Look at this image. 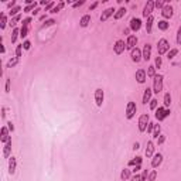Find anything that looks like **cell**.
Segmentation results:
<instances>
[{
  "label": "cell",
  "instance_id": "1",
  "mask_svg": "<svg viewBox=\"0 0 181 181\" xmlns=\"http://www.w3.org/2000/svg\"><path fill=\"white\" fill-rule=\"evenodd\" d=\"M163 75L156 74V77L153 78V92L154 93H160L163 91Z\"/></svg>",
  "mask_w": 181,
  "mask_h": 181
},
{
  "label": "cell",
  "instance_id": "2",
  "mask_svg": "<svg viewBox=\"0 0 181 181\" xmlns=\"http://www.w3.org/2000/svg\"><path fill=\"white\" fill-rule=\"evenodd\" d=\"M168 51H170V43L166 38L159 40V44H157V52H159V55H163V54H166Z\"/></svg>",
  "mask_w": 181,
  "mask_h": 181
},
{
  "label": "cell",
  "instance_id": "3",
  "mask_svg": "<svg viewBox=\"0 0 181 181\" xmlns=\"http://www.w3.org/2000/svg\"><path fill=\"white\" fill-rule=\"evenodd\" d=\"M167 116H170V109H167V107H164V106L156 109V119H157V120L161 122V120H164Z\"/></svg>",
  "mask_w": 181,
  "mask_h": 181
},
{
  "label": "cell",
  "instance_id": "4",
  "mask_svg": "<svg viewBox=\"0 0 181 181\" xmlns=\"http://www.w3.org/2000/svg\"><path fill=\"white\" fill-rule=\"evenodd\" d=\"M137 112V106L134 102H127V106H126V118L127 119H133L134 118V115H136Z\"/></svg>",
  "mask_w": 181,
  "mask_h": 181
},
{
  "label": "cell",
  "instance_id": "5",
  "mask_svg": "<svg viewBox=\"0 0 181 181\" xmlns=\"http://www.w3.org/2000/svg\"><path fill=\"white\" fill-rule=\"evenodd\" d=\"M150 122V118H149V113H144L139 118V130L140 132H146L147 130V125Z\"/></svg>",
  "mask_w": 181,
  "mask_h": 181
},
{
  "label": "cell",
  "instance_id": "6",
  "mask_svg": "<svg viewBox=\"0 0 181 181\" xmlns=\"http://www.w3.org/2000/svg\"><path fill=\"white\" fill-rule=\"evenodd\" d=\"M104 98H105V93H104V89L102 88H98L95 91V104L96 106H102V104H104Z\"/></svg>",
  "mask_w": 181,
  "mask_h": 181
},
{
  "label": "cell",
  "instance_id": "7",
  "mask_svg": "<svg viewBox=\"0 0 181 181\" xmlns=\"http://www.w3.org/2000/svg\"><path fill=\"white\" fill-rule=\"evenodd\" d=\"M9 132H10V130H9L7 126H3V127H2V130H0V141H2V143L6 144L9 140H11L10 136H9Z\"/></svg>",
  "mask_w": 181,
  "mask_h": 181
},
{
  "label": "cell",
  "instance_id": "8",
  "mask_svg": "<svg viewBox=\"0 0 181 181\" xmlns=\"http://www.w3.org/2000/svg\"><path fill=\"white\" fill-rule=\"evenodd\" d=\"M125 48H126L125 41H123V40H118L116 43H115V45H113V51H115V54L120 55V54L125 51Z\"/></svg>",
  "mask_w": 181,
  "mask_h": 181
},
{
  "label": "cell",
  "instance_id": "9",
  "mask_svg": "<svg viewBox=\"0 0 181 181\" xmlns=\"http://www.w3.org/2000/svg\"><path fill=\"white\" fill-rule=\"evenodd\" d=\"M153 9H154V2L149 0L147 3H146V6H144V9H143V17H146V19L150 17V16H152Z\"/></svg>",
  "mask_w": 181,
  "mask_h": 181
},
{
  "label": "cell",
  "instance_id": "10",
  "mask_svg": "<svg viewBox=\"0 0 181 181\" xmlns=\"http://www.w3.org/2000/svg\"><path fill=\"white\" fill-rule=\"evenodd\" d=\"M130 58H132V61H133V62H140L141 59H143V57H141V51L137 47L133 48V50H132V52H130Z\"/></svg>",
  "mask_w": 181,
  "mask_h": 181
},
{
  "label": "cell",
  "instance_id": "11",
  "mask_svg": "<svg viewBox=\"0 0 181 181\" xmlns=\"http://www.w3.org/2000/svg\"><path fill=\"white\" fill-rule=\"evenodd\" d=\"M173 7H171L170 4H166V6H164V7L161 9V16L163 17H164V19H171V17H173Z\"/></svg>",
  "mask_w": 181,
  "mask_h": 181
},
{
  "label": "cell",
  "instance_id": "12",
  "mask_svg": "<svg viewBox=\"0 0 181 181\" xmlns=\"http://www.w3.org/2000/svg\"><path fill=\"white\" fill-rule=\"evenodd\" d=\"M141 57H143L144 61H149L152 58V45L150 44H144L143 51H141Z\"/></svg>",
  "mask_w": 181,
  "mask_h": 181
},
{
  "label": "cell",
  "instance_id": "13",
  "mask_svg": "<svg viewBox=\"0 0 181 181\" xmlns=\"http://www.w3.org/2000/svg\"><path fill=\"white\" fill-rule=\"evenodd\" d=\"M111 16H115V9L113 7H109V9L102 11V14H100V21H106Z\"/></svg>",
  "mask_w": 181,
  "mask_h": 181
},
{
  "label": "cell",
  "instance_id": "14",
  "mask_svg": "<svg viewBox=\"0 0 181 181\" xmlns=\"http://www.w3.org/2000/svg\"><path fill=\"white\" fill-rule=\"evenodd\" d=\"M141 27V20L137 19V17H133V19L130 20V30H133V31H139Z\"/></svg>",
  "mask_w": 181,
  "mask_h": 181
},
{
  "label": "cell",
  "instance_id": "15",
  "mask_svg": "<svg viewBox=\"0 0 181 181\" xmlns=\"http://www.w3.org/2000/svg\"><path fill=\"white\" fill-rule=\"evenodd\" d=\"M161 163H163V154L161 153H156V154L153 156V160H152V167L157 168Z\"/></svg>",
  "mask_w": 181,
  "mask_h": 181
},
{
  "label": "cell",
  "instance_id": "16",
  "mask_svg": "<svg viewBox=\"0 0 181 181\" xmlns=\"http://www.w3.org/2000/svg\"><path fill=\"white\" fill-rule=\"evenodd\" d=\"M136 44H137V37L136 36H129V37H127V41H126V48L133 50V48H136Z\"/></svg>",
  "mask_w": 181,
  "mask_h": 181
},
{
  "label": "cell",
  "instance_id": "17",
  "mask_svg": "<svg viewBox=\"0 0 181 181\" xmlns=\"http://www.w3.org/2000/svg\"><path fill=\"white\" fill-rule=\"evenodd\" d=\"M146 77H147V74H146V71L144 70H137L136 71V79L139 84H144L146 82Z\"/></svg>",
  "mask_w": 181,
  "mask_h": 181
},
{
  "label": "cell",
  "instance_id": "18",
  "mask_svg": "<svg viewBox=\"0 0 181 181\" xmlns=\"http://www.w3.org/2000/svg\"><path fill=\"white\" fill-rule=\"evenodd\" d=\"M16 166H17V161H16V157L14 156H11L10 159H9V173L13 175L16 173Z\"/></svg>",
  "mask_w": 181,
  "mask_h": 181
},
{
  "label": "cell",
  "instance_id": "19",
  "mask_svg": "<svg viewBox=\"0 0 181 181\" xmlns=\"http://www.w3.org/2000/svg\"><path fill=\"white\" fill-rule=\"evenodd\" d=\"M10 153H11V140H9L7 143L4 144V149H3V157H4V159H10Z\"/></svg>",
  "mask_w": 181,
  "mask_h": 181
},
{
  "label": "cell",
  "instance_id": "20",
  "mask_svg": "<svg viewBox=\"0 0 181 181\" xmlns=\"http://www.w3.org/2000/svg\"><path fill=\"white\" fill-rule=\"evenodd\" d=\"M152 93H153V89H150V88L144 89V93H143V104L144 105L152 100Z\"/></svg>",
  "mask_w": 181,
  "mask_h": 181
},
{
  "label": "cell",
  "instance_id": "21",
  "mask_svg": "<svg viewBox=\"0 0 181 181\" xmlns=\"http://www.w3.org/2000/svg\"><path fill=\"white\" fill-rule=\"evenodd\" d=\"M153 153H154V143L153 141H147V144H146V156L147 157H153Z\"/></svg>",
  "mask_w": 181,
  "mask_h": 181
},
{
  "label": "cell",
  "instance_id": "22",
  "mask_svg": "<svg viewBox=\"0 0 181 181\" xmlns=\"http://www.w3.org/2000/svg\"><path fill=\"white\" fill-rule=\"evenodd\" d=\"M89 23H91V16H89V14H85V16H82L81 21H79V26H81V27H86Z\"/></svg>",
  "mask_w": 181,
  "mask_h": 181
},
{
  "label": "cell",
  "instance_id": "23",
  "mask_svg": "<svg viewBox=\"0 0 181 181\" xmlns=\"http://www.w3.org/2000/svg\"><path fill=\"white\" fill-rule=\"evenodd\" d=\"M64 6H65V3H64V2H59V3L57 4V6H54V9H52V10L50 11V13H52V14H57V13H59V11L62 10Z\"/></svg>",
  "mask_w": 181,
  "mask_h": 181
},
{
  "label": "cell",
  "instance_id": "24",
  "mask_svg": "<svg viewBox=\"0 0 181 181\" xmlns=\"http://www.w3.org/2000/svg\"><path fill=\"white\" fill-rule=\"evenodd\" d=\"M125 14H126V9L125 7H120L118 11H116V13H115L113 17H115V20H120Z\"/></svg>",
  "mask_w": 181,
  "mask_h": 181
},
{
  "label": "cell",
  "instance_id": "25",
  "mask_svg": "<svg viewBox=\"0 0 181 181\" xmlns=\"http://www.w3.org/2000/svg\"><path fill=\"white\" fill-rule=\"evenodd\" d=\"M153 23H154V19H153V16L147 17V23H146V31H147V33H152Z\"/></svg>",
  "mask_w": 181,
  "mask_h": 181
},
{
  "label": "cell",
  "instance_id": "26",
  "mask_svg": "<svg viewBox=\"0 0 181 181\" xmlns=\"http://www.w3.org/2000/svg\"><path fill=\"white\" fill-rule=\"evenodd\" d=\"M27 34H28V24H23L21 28H20V37L26 38Z\"/></svg>",
  "mask_w": 181,
  "mask_h": 181
},
{
  "label": "cell",
  "instance_id": "27",
  "mask_svg": "<svg viewBox=\"0 0 181 181\" xmlns=\"http://www.w3.org/2000/svg\"><path fill=\"white\" fill-rule=\"evenodd\" d=\"M120 178H122L123 181L129 180V178H130V170H129V168H125V170H122V173H120Z\"/></svg>",
  "mask_w": 181,
  "mask_h": 181
},
{
  "label": "cell",
  "instance_id": "28",
  "mask_svg": "<svg viewBox=\"0 0 181 181\" xmlns=\"http://www.w3.org/2000/svg\"><path fill=\"white\" fill-rule=\"evenodd\" d=\"M6 24H7V17H6L4 13H2V14H0V28L3 30L4 27H6Z\"/></svg>",
  "mask_w": 181,
  "mask_h": 181
},
{
  "label": "cell",
  "instance_id": "29",
  "mask_svg": "<svg viewBox=\"0 0 181 181\" xmlns=\"http://www.w3.org/2000/svg\"><path fill=\"white\" fill-rule=\"evenodd\" d=\"M160 132H161V126H160V125H154V129H153V137H154V139H159Z\"/></svg>",
  "mask_w": 181,
  "mask_h": 181
},
{
  "label": "cell",
  "instance_id": "30",
  "mask_svg": "<svg viewBox=\"0 0 181 181\" xmlns=\"http://www.w3.org/2000/svg\"><path fill=\"white\" fill-rule=\"evenodd\" d=\"M19 36H20V30L19 28H13V33H11V43H16Z\"/></svg>",
  "mask_w": 181,
  "mask_h": 181
},
{
  "label": "cell",
  "instance_id": "31",
  "mask_svg": "<svg viewBox=\"0 0 181 181\" xmlns=\"http://www.w3.org/2000/svg\"><path fill=\"white\" fill-rule=\"evenodd\" d=\"M178 54V48H173V50H170V51L167 52V58L168 59H173L174 57Z\"/></svg>",
  "mask_w": 181,
  "mask_h": 181
},
{
  "label": "cell",
  "instance_id": "32",
  "mask_svg": "<svg viewBox=\"0 0 181 181\" xmlns=\"http://www.w3.org/2000/svg\"><path fill=\"white\" fill-rule=\"evenodd\" d=\"M36 6H37V3L34 2L33 4H28V6H26L24 7V13H33L34 10H36Z\"/></svg>",
  "mask_w": 181,
  "mask_h": 181
},
{
  "label": "cell",
  "instance_id": "33",
  "mask_svg": "<svg viewBox=\"0 0 181 181\" xmlns=\"http://www.w3.org/2000/svg\"><path fill=\"white\" fill-rule=\"evenodd\" d=\"M157 26H159L160 30H163V31H164V30L168 28V23H167L166 20H160V21L157 23Z\"/></svg>",
  "mask_w": 181,
  "mask_h": 181
},
{
  "label": "cell",
  "instance_id": "34",
  "mask_svg": "<svg viewBox=\"0 0 181 181\" xmlns=\"http://www.w3.org/2000/svg\"><path fill=\"white\" fill-rule=\"evenodd\" d=\"M147 77H150V78L156 77V67L154 65H150V67L147 68Z\"/></svg>",
  "mask_w": 181,
  "mask_h": 181
},
{
  "label": "cell",
  "instance_id": "35",
  "mask_svg": "<svg viewBox=\"0 0 181 181\" xmlns=\"http://www.w3.org/2000/svg\"><path fill=\"white\" fill-rule=\"evenodd\" d=\"M171 105V95L170 93H166L164 95V107H168Z\"/></svg>",
  "mask_w": 181,
  "mask_h": 181
},
{
  "label": "cell",
  "instance_id": "36",
  "mask_svg": "<svg viewBox=\"0 0 181 181\" xmlns=\"http://www.w3.org/2000/svg\"><path fill=\"white\" fill-rule=\"evenodd\" d=\"M20 10H21V7H20V6H16V7H13L10 11H9V13H10V16H13V17H16V16H17V14H20V13H19Z\"/></svg>",
  "mask_w": 181,
  "mask_h": 181
},
{
  "label": "cell",
  "instance_id": "37",
  "mask_svg": "<svg viewBox=\"0 0 181 181\" xmlns=\"http://www.w3.org/2000/svg\"><path fill=\"white\" fill-rule=\"evenodd\" d=\"M19 61H20L19 58H11L10 61L7 62V68H13V67H16V65L19 64Z\"/></svg>",
  "mask_w": 181,
  "mask_h": 181
},
{
  "label": "cell",
  "instance_id": "38",
  "mask_svg": "<svg viewBox=\"0 0 181 181\" xmlns=\"http://www.w3.org/2000/svg\"><path fill=\"white\" fill-rule=\"evenodd\" d=\"M20 19H21V14H17V16H16V17H13V19L10 20V23H9V24H10L11 27H14L16 24H17V21H19ZM14 28H16V27H14Z\"/></svg>",
  "mask_w": 181,
  "mask_h": 181
},
{
  "label": "cell",
  "instance_id": "39",
  "mask_svg": "<svg viewBox=\"0 0 181 181\" xmlns=\"http://www.w3.org/2000/svg\"><path fill=\"white\" fill-rule=\"evenodd\" d=\"M141 157H136V159H133V160H130L129 161V166H137V164H141Z\"/></svg>",
  "mask_w": 181,
  "mask_h": 181
},
{
  "label": "cell",
  "instance_id": "40",
  "mask_svg": "<svg viewBox=\"0 0 181 181\" xmlns=\"http://www.w3.org/2000/svg\"><path fill=\"white\" fill-rule=\"evenodd\" d=\"M21 50H23V44L16 47V58H19V59L21 58Z\"/></svg>",
  "mask_w": 181,
  "mask_h": 181
},
{
  "label": "cell",
  "instance_id": "41",
  "mask_svg": "<svg viewBox=\"0 0 181 181\" xmlns=\"http://www.w3.org/2000/svg\"><path fill=\"white\" fill-rule=\"evenodd\" d=\"M55 23L57 21L54 19H50V20H47V21H45L43 26H41V28H45V27H48V26H52V24H55Z\"/></svg>",
  "mask_w": 181,
  "mask_h": 181
},
{
  "label": "cell",
  "instance_id": "42",
  "mask_svg": "<svg viewBox=\"0 0 181 181\" xmlns=\"http://www.w3.org/2000/svg\"><path fill=\"white\" fill-rule=\"evenodd\" d=\"M157 105H159V100L157 99L150 100V109H152V111H156V109H157Z\"/></svg>",
  "mask_w": 181,
  "mask_h": 181
},
{
  "label": "cell",
  "instance_id": "43",
  "mask_svg": "<svg viewBox=\"0 0 181 181\" xmlns=\"http://www.w3.org/2000/svg\"><path fill=\"white\" fill-rule=\"evenodd\" d=\"M164 6H166V2H161V0L154 2V7H157V9H163Z\"/></svg>",
  "mask_w": 181,
  "mask_h": 181
},
{
  "label": "cell",
  "instance_id": "44",
  "mask_svg": "<svg viewBox=\"0 0 181 181\" xmlns=\"http://www.w3.org/2000/svg\"><path fill=\"white\" fill-rule=\"evenodd\" d=\"M156 177H157V173H156V171L153 170L152 173L149 174V178H147V180H149V181H154V180H156Z\"/></svg>",
  "mask_w": 181,
  "mask_h": 181
},
{
  "label": "cell",
  "instance_id": "45",
  "mask_svg": "<svg viewBox=\"0 0 181 181\" xmlns=\"http://www.w3.org/2000/svg\"><path fill=\"white\" fill-rule=\"evenodd\" d=\"M130 181H143V180H141V174H137L136 173L133 177L130 178Z\"/></svg>",
  "mask_w": 181,
  "mask_h": 181
},
{
  "label": "cell",
  "instance_id": "46",
  "mask_svg": "<svg viewBox=\"0 0 181 181\" xmlns=\"http://www.w3.org/2000/svg\"><path fill=\"white\" fill-rule=\"evenodd\" d=\"M177 44L181 45V26L178 27V30H177Z\"/></svg>",
  "mask_w": 181,
  "mask_h": 181
},
{
  "label": "cell",
  "instance_id": "47",
  "mask_svg": "<svg viewBox=\"0 0 181 181\" xmlns=\"http://www.w3.org/2000/svg\"><path fill=\"white\" fill-rule=\"evenodd\" d=\"M154 67H156V70H157V68H160V67H161V57H157V58H156Z\"/></svg>",
  "mask_w": 181,
  "mask_h": 181
},
{
  "label": "cell",
  "instance_id": "48",
  "mask_svg": "<svg viewBox=\"0 0 181 181\" xmlns=\"http://www.w3.org/2000/svg\"><path fill=\"white\" fill-rule=\"evenodd\" d=\"M30 47H31V43H30L28 40H26L23 43V48H24V50H30Z\"/></svg>",
  "mask_w": 181,
  "mask_h": 181
},
{
  "label": "cell",
  "instance_id": "49",
  "mask_svg": "<svg viewBox=\"0 0 181 181\" xmlns=\"http://www.w3.org/2000/svg\"><path fill=\"white\" fill-rule=\"evenodd\" d=\"M149 174H150V173H149V170H144L143 171V174H141V180H147V178H149Z\"/></svg>",
  "mask_w": 181,
  "mask_h": 181
},
{
  "label": "cell",
  "instance_id": "50",
  "mask_svg": "<svg viewBox=\"0 0 181 181\" xmlns=\"http://www.w3.org/2000/svg\"><path fill=\"white\" fill-rule=\"evenodd\" d=\"M84 3H85L84 0H81V2H75V3H72V7H74V9H77V7H79V6H82Z\"/></svg>",
  "mask_w": 181,
  "mask_h": 181
},
{
  "label": "cell",
  "instance_id": "51",
  "mask_svg": "<svg viewBox=\"0 0 181 181\" xmlns=\"http://www.w3.org/2000/svg\"><path fill=\"white\" fill-rule=\"evenodd\" d=\"M153 129H154V123L149 122V125H147V132H149V133H152Z\"/></svg>",
  "mask_w": 181,
  "mask_h": 181
},
{
  "label": "cell",
  "instance_id": "52",
  "mask_svg": "<svg viewBox=\"0 0 181 181\" xmlns=\"http://www.w3.org/2000/svg\"><path fill=\"white\" fill-rule=\"evenodd\" d=\"M166 141V136H163V134H160L159 136V139H157V143L159 144H161V143H164Z\"/></svg>",
  "mask_w": 181,
  "mask_h": 181
},
{
  "label": "cell",
  "instance_id": "53",
  "mask_svg": "<svg viewBox=\"0 0 181 181\" xmlns=\"http://www.w3.org/2000/svg\"><path fill=\"white\" fill-rule=\"evenodd\" d=\"M6 92H10V79H7V81H6Z\"/></svg>",
  "mask_w": 181,
  "mask_h": 181
},
{
  "label": "cell",
  "instance_id": "54",
  "mask_svg": "<svg viewBox=\"0 0 181 181\" xmlns=\"http://www.w3.org/2000/svg\"><path fill=\"white\" fill-rule=\"evenodd\" d=\"M7 127H9V130H10V132H13V130H14V126H13V123H11V122L7 123Z\"/></svg>",
  "mask_w": 181,
  "mask_h": 181
},
{
  "label": "cell",
  "instance_id": "55",
  "mask_svg": "<svg viewBox=\"0 0 181 181\" xmlns=\"http://www.w3.org/2000/svg\"><path fill=\"white\" fill-rule=\"evenodd\" d=\"M140 168H141V164H137V166H134V168H133V171H134V173H137V171L140 170Z\"/></svg>",
  "mask_w": 181,
  "mask_h": 181
},
{
  "label": "cell",
  "instance_id": "56",
  "mask_svg": "<svg viewBox=\"0 0 181 181\" xmlns=\"http://www.w3.org/2000/svg\"><path fill=\"white\" fill-rule=\"evenodd\" d=\"M6 118V107H2V119Z\"/></svg>",
  "mask_w": 181,
  "mask_h": 181
},
{
  "label": "cell",
  "instance_id": "57",
  "mask_svg": "<svg viewBox=\"0 0 181 181\" xmlns=\"http://www.w3.org/2000/svg\"><path fill=\"white\" fill-rule=\"evenodd\" d=\"M96 6H98V2H95V3L91 4V7H89V10H93V9H96Z\"/></svg>",
  "mask_w": 181,
  "mask_h": 181
},
{
  "label": "cell",
  "instance_id": "58",
  "mask_svg": "<svg viewBox=\"0 0 181 181\" xmlns=\"http://www.w3.org/2000/svg\"><path fill=\"white\" fill-rule=\"evenodd\" d=\"M139 147H140V144H139V143H137V141H136V143L133 144V150H137V149H139Z\"/></svg>",
  "mask_w": 181,
  "mask_h": 181
},
{
  "label": "cell",
  "instance_id": "59",
  "mask_svg": "<svg viewBox=\"0 0 181 181\" xmlns=\"http://www.w3.org/2000/svg\"><path fill=\"white\" fill-rule=\"evenodd\" d=\"M38 11H40V9H36V10L33 11V14H34V16H36V14H38Z\"/></svg>",
  "mask_w": 181,
  "mask_h": 181
},
{
  "label": "cell",
  "instance_id": "60",
  "mask_svg": "<svg viewBox=\"0 0 181 181\" xmlns=\"http://www.w3.org/2000/svg\"><path fill=\"white\" fill-rule=\"evenodd\" d=\"M0 45H2V52L4 54V52H6V48H4V45H3V44H0Z\"/></svg>",
  "mask_w": 181,
  "mask_h": 181
},
{
  "label": "cell",
  "instance_id": "61",
  "mask_svg": "<svg viewBox=\"0 0 181 181\" xmlns=\"http://www.w3.org/2000/svg\"><path fill=\"white\" fill-rule=\"evenodd\" d=\"M129 31H130V27L129 28H125V34H129Z\"/></svg>",
  "mask_w": 181,
  "mask_h": 181
}]
</instances>
